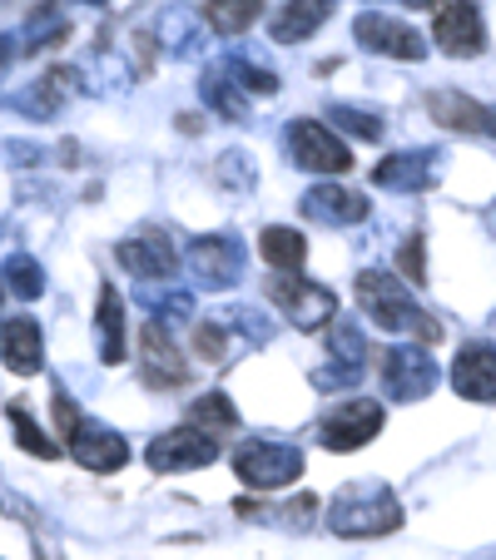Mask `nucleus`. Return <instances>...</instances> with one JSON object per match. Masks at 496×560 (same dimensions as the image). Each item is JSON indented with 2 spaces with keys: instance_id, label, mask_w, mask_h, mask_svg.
Here are the masks:
<instances>
[{
  "instance_id": "f257e3e1",
  "label": "nucleus",
  "mask_w": 496,
  "mask_h": 560,
  "mask_svg": "<svg viewBox=\"0 0 496 560\" xmlns=\"http://www.w3.org/2000/svg\"><path fill=\"white\" fill-rule=\"evenodd\" d=\"M358 303L382 332H423V342H437V323L417 307L407 283H397L382 268H362L358 273Z\"/></svg>"
},
{
  "instance_id": "f03ea898",
  "label": "nucleus",
  "mask_w": 496,
  "mask_h": 560,
  "mask_svg": "<svg viewBox=\"0 0 496 560\" xmlns=\"http://www.w3.org/2000/svg\"><path fill=\"white\" fill-rule=\"evenodd\" d=\"M402 526V501L378 481H358V487L338 491L327 501V530L338 536H388Z\"/></svg>"
},
{
  "instance_id": "7ed1b4c3",
  "label": "nucleus",
  "mask_w": 496,
  "mask_h": 560,
  "mask_svg": "<svg viewBox=\"0 0 496 560\" xmlns=\"http://www.w3.org/2000/svg\"><path fill=\"white\" fill-rule=\"evenodd\" d=\"M233 476L249 491H284L303 476V452L288 442H249L233 456Z\"/></svg>"
},
{
  "instance_id": "20e7f679",
  "label": "nucleus",
  "mask_w": 496,
  "mask_h": 560,
  "mask_svg": "<svg viewBox=\"0 0 496 560\" xmlns=\"http://www.w3.org/2000/svg\"><path fill=\"white\" fill-rule=\"evenodd\" d=\"M378 372H382V392H388L392 402H423V397H432V387H437V362L427 358V348H417V342L388 348L378 362Z\"/></svg>"
},
{
  "instance_id": "39448f33",
  "label": "nucleus",
  "mask_w": 496,
  "mask_h": 560,
  "mask_svg": "<svg viewBox=\"0 0 496 560\" xmlns=\"http://www.w3.org/2000/svg\"><path fill=\"white\" fill-rule=\"evenodd\" d=\"M288 154H293V164L298 170H308V174L353 170L348 144H343L327 125H318V119H293V125H288Z\"/></svg>"
},
{
  "instance_id": "423d86ee",
  "label": "nucleus",
  "mask_w": 496,
  "mask_h": 560,
  "mask_svg": "<svg viewBox=\"0 0 496 560\" xmlns=\"http://www.w3.org/2000/svg\"><path fill=\"white\" fill-rule=\"evenodd\" d=\"M378 432H382V402H368V397H348L318 422V442L327 452H358Z\"/></svg>"
},
{
  "instance_id": "0eeeda50",
  "label": "nucleus",
  "mask_w": 496,
  "mask_h": 560,
  "mask_svg": "<svg viewBox=\"0 0 496 560\" xmlns=\"http://www.w3.org/2000/svg\"><path fill=\"white\" fill-rule=\"evenodd\" d=\"M145 462L154 466V471H199V466H209V462H219V436H209V432H199V427H174V432H164V436H154L149 442V452H145Z\"/></svg>"
},
{
  "instance_id": "6e6552de",
  "label": "nucleus",
  "mask_w": 496,
  "mask_h": 560,
  "mask_svg": "<svg viewBox=\"0 0 496 560\" xmlns=\"http://www.w3.org/2000/svg\"><path fill=\"white\" fill-rule=\"evenodd\" d=\"M268 298H274V303L288 313V323H298L303 332H313V328H323V323L338 317V293L323 283H308V278H274V283H268Z\"/></svg>"
},
{
  "instance_id": "1a4fd4ad",
  "label": "nucleus",
  "mask_w": 496,
  "mask_h": 560,
  "mask_svg": "<svg viewBox=\"0 0 496 560\" xmlns=\"http://www.w3.org/2000/svg\"><path fill=\"white\" fill-rule=\"evenodd\" d=\"M65 446H70V456L85 471H100V476H109V471H119V466L129 462V442L115 432V427H105V422H90V417H80L74 422V432L65 436Z\"/></svg>"
},
{
  "instance_id": "9d476101",
  "label": "nucleus",
  "mask_w": 496,
  "mask_h": 560,
  "mask_svg": "<svg viewBox=\"0 0 496 560\" xmlns=\"http://www.w3.org/2000/svg\"><path fill=\"white\" fill-rule=\"evenodd\" d=\"M139 377L149 387H180L189 377V368L180 358V342L170 338V328L159 317H149L145 328H139Z\"/></svg>"
},
{
  "instance_id": "9b49d317",
  "label": "nucleus",
  "mask_w": 496,
  "mask_h": 560,
  "mask_svg": "<svg viewBox=\"0 0 496 560\" xmlns=\"http://www.w3.org/2000/svg\"><path fill=\"white\" fill-rule=\"evenodd\" d=\"M432 35L447 55H457V60H472V55L486 50V25H482V11H476L472 0H447L437 25H432Z\"/></svg>"
},
{
  "instance_id": "f8f14e48",
  "label": "nucleus",
  "mask_w": 496,
  "mask_h": 560,
  "mask_svg": "<svg viewBox=\"0 0 496 560\" xmlns=\"http://www.w3.org/2000/svg\"><path fill=\"white\" fill-rule=\"evenodd\" d=\"M189 268L204 288H233L243 273V248L233 244L229 233H209L189 244Z\"/></svg>"
},
{
  "instance_id": "ddd939ff",
  "label": "nucleus",
  "mask_w": 496,
  "mask_h": 560,
  "mask_svg": "<svg viewBox=\"0 0 496 560\" xmlns=\"http://www.w3.org/2000/svg\"><path fill=\"white\" fill-rule=\"evenodd\" d=\"M353 35H358V40L368 45L372 55H388V60H423V55H427L423 35L412 31V25L392 21V15H378V11L358 15V25H353Z\"/></svg>"
},
{
  "instance_id": "4468645a",
  "label": "nucleus",
  "mask_w": 496,
  "mask_h": 560,
  "mask_svg": "<svg viewBox=\"0 0 496 560\" xmlns=\"http://www.w3.org/2000/svg\"><path fill=\"white\" fill-rule=\"evenodd\" d=\"M452 387L466 402H496V348L492 342H472V348L457 352L452 362Z\"/></svg>"
},
{
  "instance_id": "2eb2a0df",
  "label": "nucleus",
  "mask_w": 496,
  "mask_h": 560,
  "mask_svg": "<svg viewBox=\"0 0 496 560\" xmlns=\"http://www.w3.org/2000/svg\"><path fill=\"white\" fill-rule=\"evenodd\" d=\"M119 268L125 273H135L139 283H164V278H174V268H180V254H174L159 233H145V238H125V244L115 248Z\"/></svg>"
},
{
  "instance_id": "dca6fc26",
  "label": "nucleus",
  "mask_w": 496,
  "mask_h": 560,
  "mask_svg": "<svg viewBox=\"0 0 496 560\" xmlns=\"http://www.w3.org/2000/svg\"><path fill=\"white\" fill-rule=\"evenodd\" d=\"M303 213L323 229H348V223H362L368 219V199L353 189H338V184H313L303 194Z\"/></svg>"
},
{
  "instance_id": "f3484780",
  "label": "nucleus",
  "mask_w": 496,
  "mask_h": 560,
  "mask_svg": "<svg viewBox=\"0 0 496 560\" xmlns=\"http://www.w3.org/2000/svg\"><path fill=\"white\" fill-rule=\"evenodd\" d=\"M0 358L5 368L31 377V372L45 368V338H41V323L35 317H5L0 323Z\"/></svg>"
},
{
  "instance_id": "a211bd4d",
  "label": "nucleus",
  "mask_w": 496,
  "mask_h": 560,
  "mask_svg": "<svg viewBox=\"0 0 496 560\" xmlns=\"http://www.w3.org/2000/svg\"><path fill=\"white\" fill-rule=\"evenodd\" d=\"M333 358L343 362V368L333 372H318V387H333V382H343V387H353V382L368 372V342H362V332L353 328L348 317H333Z\"/></svg>"
},
{
  "instance_id": "6ab92c4d",
  "label": "nucleus",
  "mask_w": 496,
  "mask_h": 560,
  "mask_svg": "<svg viewBox=\"0 0 496 560\" xmlns=\"http://www.w3.org/2000/svg\"><path fill=\"white\" fill-rule=\"evenodd\" d=\"M432 149H417V154H388L382 164H372V184L378 189H397V194H412V189H427L432 184Z\"/></svg>"
},
{
  "instance_id": "aec40b11",
  "label": "nucleus",
  "mask_w": 496,
  "mask_h": 560,
  "mask_svg": "<svg viewBox=\"0 0 496 560\" xmlns=\"http://www.w3.org/2000/svg\"><path fill=\"white\" fill-rule=\"evenodd\" d=\"M427 109H432V119H437V125H447V129H466V135H476V129H492V115H486L476 100L452 95V90H437V95L427 100Z\"/></svg>"
},
{
  "instance_id": "412c9836",
  "label": "nucleus",
  "mask_w": 496,
  "mask_h": 560,
  "mask_svg": "<svg viewBox=\"0 0 496 560\" xmlns=\"http://www.w3.org/2000/svg\"><path fill=\"white\" fill-rule=\"evenodd\" d=\"M323 21H327V0H288L284 11H278V21H274V40L278 45L308 40Z\"/></svg>"
},
{
  "instance_id": "4be33fe9",
  "label": "nucleus",
  "mask_w": 496,
  "mask_h": 560,
  "mask_svg": "<svg viewBox=\"0 0 496 560\" xmlns=\"http://www.w3.org/2000/svg\"><path fill=\"white\" fill-rule=\"evenodd\" d=\"M100 358L125 362V303L115 288H100Z\"/></svg>"
},
{
  "instance_id": "5701e85b",
  "label": "nucleus",
  "mask_w": 496,
  "mask_h": 560,
  "mask_svg": "<svg viewBox=\"0 0 496 560\" xmlns=\"http://www.w3.org/2000/svg\"><path fill=\"white\" fill-rule=\"evenodd\" d=\"M258 254L268 258L274 268H303V258H308V238L298 229H284V223H274V229H264V238H258Z\"/></svg>"
},
{
  "instance_id": "b1692460",
  "label": "nucleus",
  "mask_w": 496,
  "mask_h": 560,
  "mask_svg": "<svg viewBox=\"0 0 496 560\" xmlns=\"http://www.w3.org/2000/svg\"><path fill=\"white\" fill-rule=\"evenodd\" d=\"M189 427L219 436V432H233V427H239V412H233V402L223 392H209V397H199V402L189 407Z\"/></svg>"
},
{
  "instance_id": "393cba45",
  "label": "nucleus",
  "mask_w": 496,
  "mask_h": 560,
  "mask_svg": "<svg viewBox=\"0 0 496 560\" xmlns=\"http://www.w3.org/2000/svg\"><path fill=\"white\" fill-rule=\"evenodd\" d=\"M258 5H264V0H209L204 15H209V25L219 35H243L258 21Z\"/></svg>"
},
{
  "instance_id": "a878e982",
  "label": "nucleus",
  "mask_w": 496,
  "mask_h": 560,
  "mask_svg": "<svg viewBox=\"0 0 496 560\" xmlns=\"http://www.w3.org/2000/svg\"><path fill=\"white\" fill-rule=\"evenodd\" d=\"M0 278H5V288H11L15 298H25V303H35V298L45 293V268L35 264L31 254H11V258H5V273H0Z\"/></svg>"
},
{
  "instance_id": "bb28decb",
  "label": "nucleus",
  "mask_w": 496,
  "mask_h": 560,
  "mask_svg": "<svg viewBox=\"0 0 496 560\" xmlns=\"http://www.w3.org/2000/svg\"><path fill=\"white\" fill-rule=\"evenodd\" d=\"M204 105L219 109L223 119H243V100H239V90H233V80H229V74H219V70L204 74Z\"/></svg>"
},
{
  "instance_id": "cd10ccee",
  "label": "nucleus",
  "mask_w": 496,
  "mask_h": 560,
  "mask_svg": "<svg viewBox=\"0 0 496 560\" xmlns=\"http://www.w3.org/2000/svg\"><path fill=\"white\" fill-rule=\"evenodd\" d=\"M11 427H15V436H21V446L31 456H41V462H55V456H60V446H55L50 436H45L41 427L31 422V412H25L21 402H11Z\"/></svg>"
},
{
  "instance_id": "c85d7f7f",
  "label": "nucleus",
  "mask_w": 496,
  "mask_h": 560,
  "mask_svg": "<svg viewBox=\"0 0 496 560\" xmlns=\"http://www.w3.org/2000/svg\"><path fill=\"white\" fill-rule=\"evenodd\" d=\"M333 119H338V125H348L358 139H378L382 135V119L378 115H362V109H353V105H333Z\"/></svg>"
},
{
  "instance_id": "c756f323",
  "label": "nucleus",
  "mask_w": 496,
  "mask_h": 560,
  "mask_svg": "<svg viewBox=\"0 0 496 560\" xmlns=\"http://www.w3.org/2000/svg\"><path fill=\"white\" fill-rule=\"evenodd\" d=\"M233 74L243 80V90H254V95H278V80L268 70H258V65H243L233 60Z\"/></svg>"
},
{
  "instance_id": "7c9ffc66",
  "label": "nucleus",
  "mask_w": 496,
  "mask_h": 560,
  "mask_svg": "<svg viewBox=\"0 0 496 560\" xmlns=\"http://www.w3.org/2000/svg\"><path fill=\"white\" fill-rule=\"evenodd\" d=\"M194 348H199V358L219 362V352H223V328L219 323H199V328H194Z\"/></svg>"
},
{
  "instance_id": "2f4dec72",
  "label": "nucleus",
  "mask_w": 496,
  "mask_h": 560,
  "mask_svg": "<svg viewBox=\"0 0 496 560\" xmlns=\"http://www.w3.org/2000/svg\"><path fill=\"white\" fill-rule=\"evenodd\" d=\"M402 273H407L412 283H423V273H427V258H423V238H407V248H402Z\"/></svg>"
},
{
  "instance_id": "473e14b6",
  "label": "nucleus",
  "mask_w": 496,
  "mask_h": 560,
  "mask_svg": "<svg viewBox=\"0 0 496 560\" xmlns=\"http://www.w3.org/2000/svg\"><path fill=\"white\" fill-rule=\"evenodd\" d=\"M55 427H60V436H70L74 432V422H80V412H74V402H70V392H60L55 387Z\"/></svg>"
},
{
  "instance_id": "72a5a7b5",
  "label": "nucleus",
  "mask_w": 496,
  "mask_h": 560,
  "mask_svg": "<svg viewBox=\"0 0 496 560\" xmlns=\"http://www.w3.org/2000/svg\"><path fill=\"white\" fill-rule=\"evenodd\" d=\"M407 5H427V0H407Z\"/></svg>"
},
{
  "instance_id": "f704fd0d",
  "label": "nucleus",
  "mask_w": 496,
  "mask_h": 560,
  "mask_svg": "<svg viewBox=\"0 0 496 560\" xmlns=\"http://www.w3.org/2000/svg\"><path fill=\"white\" fill-rule=\"evenodd\" d=\"M0 298H5V283H0Z\"/></svg>"
},
{
  "instance_id": "c9c22d12",
  "label": "nucleus",
  "mask_w": 496,
  "mask_h": 560,
  "mask_svg": "<svg viewBox=\"0 0 496 560\" xmlns=\"http://www.w3.org/2000/svg\"><path fill=\"white\" fill-rule=\"evenodd\" d=\"M492 129H496V115H492Z\"/></svg>"
},
{
  "instance_id": "e433bc0d",
  "label": "nucleus",
  "mask_w": 496,
  "mask_h": 560,
  "mask_svg": "<svg viewBox=\"0 0 496 560\" xmlns=\"http://www.w3.org/2000/svg\"><path fill=\"white\" fill-rule=\"evenodd\" d=\"M492 223H496V209H492Z\"/></svg>"
}]
</instances>
